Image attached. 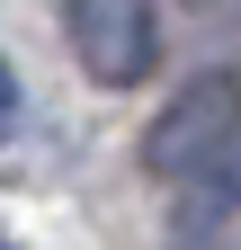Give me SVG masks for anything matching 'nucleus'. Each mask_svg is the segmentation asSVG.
Returning <instances> with one entry per match:
<instances>
[{
	"mask_svg": "<svg viewBox=\"0 0 241 250\" xmlns=\"http://www.w3.org/2000/svg\"><path fill=\"white\" fill-rule=\"evenodd\" d=\"M63 27H72V54H80V72L99 89H134L161 62L152 0H63Z\"/></svg>",
	"mask_w": 241,
	"mask_h": 250,
	"instance_id": "f03ea898",
	"label": "nucleus"
},
{
	"mask_svg": "<svg viewBox=\"0 0 241 250\" xmlns=\"http://www.w3.org/2000/svg\"><path fill=\"white\" fill-rule=\"evenodd\" d=\"M0 250H9V241H0Z\"/></svg>",
	"mask_w": 241,
	"mask_h": 250,
	"instance_id": "20e7f679",
	"label": "nucleus"
},
{
	"mask_svg": "<svg viewBox=\"0 0 241 250\" xmlns=\"http://www.w3.org/2000/svg\"><path fill=\"white\" fill-rule=\"evenodd\" d=\"M9 125H18V72L0 62V134H9Z\"/></svg>",
	"mask_w": 241,
	"mask_h": 250,
	"instance_id": "7ed1b4c3",
	"label": "nucleus"
},
{
	"mask_svg": "<svg viewBox=\"0 0 241 250\" xmlns=\"http://www.w3.org/2000/svg\"><path fill=\"white\" fill-rule=\"evenodd\" d=\"M232 134H241V89L223 72H205V81H188L152 125H143V170L170 179V188H205L223 170Z\"/></svg>",
	"mask_w": 241,
	"mask_h": 250,
	"instance_id": "f257e3e1",
	"label": "nucleus"
}]
</instances>
